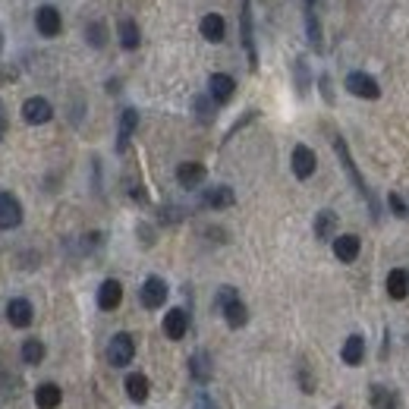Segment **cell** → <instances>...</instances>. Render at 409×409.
<instances>
[{"label": "cell", "mask_w": 409, "mask_h": 409, "mask_svg": "<svg viewBox=\"0 0 409 409\" xmlns=\"http://www.w3.org/2000/svg\"><path fill=\"white\" fill-rule=\"evenodd\" d=\"M331 145H334V151H337V158H340V164H344V170H346V177H350V183L356 186V192L362 196V202H365V205H368V211H372V220H378V218H381L378 199H375V192L368 189V186H365V180H362V173H359L356 161H353V154H350V145H346V139L334 132V136H331Z\"/></svg>", "instance_id": "1"}, {"label": "cell", "mask_w": 409, "mask_h": 409, "mask_svg": "<svg viewBox=\"0 0 409 409\" xmlns=\"http://www.w3.org/2000/svg\"><path fill=\"white\" fill-rule=\"evenodd\" d=\"M214 306L224 312V321L230 327H243L246 321H249V308H246V303L239 299V293L233 290V287H220L218 299H214Z\"/></svg>", "instance_id": "2"}, {"label": "cell", "mask_w": 409, "mask_h": 409, "mask_svg": "<svg viewBox=\"0 0 409 409\" xmlns=\"http://www.w3.org/2000/svg\"><path fill=\"white\" fill-rule=\"evenodd\" d=\"M136 356V340H132V334L120 331L111 337V344H107V362H111L113 368H126Z\"/></svg>", "instance_id": "3"}, {"label": "cell", "mask_w": 409, "mask_h": 409, "mask_svg": "<svg viewBox=\"0 0 409 409\" xmlns=\"http://www.w3.org/2000/svg\"><path fill=\"white\" fill-rule=\"evenodd\" d=\"M239 38H243L246 57H249V70H258V51H256V29H252V0H243L239 10Z\"/></svg>", "instance_id": "4"}, {"label": "cell", "mask_w": 409, "mask_h": 409, "mask_svg": "<svg viewBox=\"0 0 409 409\" xmlns=\"http://www.w3.org/2000/svg\"><path fill=\"white\" fill-rule=\"evenodd\" d=\"M35 29L42 32L44 38H57L60 35V29H63V19H60L57 6H51V4L38 6V10H35Z\"/></svg>", "instance_id": "5"}, {"label": "cell", "mask_w": 409, "mask_h": 409, "mask_svg": "<svg viewBox=\"0 0 409 409\" xmlns=\"http://www.w3.org/2000/svg\"><path fill=\"white\" fill-rule=\"evenodd\" d=\"M23 224V205L13 192H0V230H16Z\"/></svg>", "instance_id": "6"}, {"label": "cell", "mask_w": 409, "mask_h": 409, "mask_svg": "<svg viewBox=\"0 0 409 409\" xmlns=\"http://www.w3.org/2000/svg\"><path fill=\"white\" fill-rule=\"evenodd\" d=\"M346 92L356 98H368V101L381 98V85L375 82L368 73H350V76H346Z\"/></svg>", "instance_id": "7"}, {"label": "cell", "mask_w": 409, "mask_h": 409, "mask_svg": "<svg viewBox=\"0 0 409 409\" xmlns=\"http://www.w3.org/2000/svg\"><path fill=\"white\" fill-rule=\"evenodd\" d=\"M51 117H54V107H51L48 98H42V95L25 98V104H23V120H25V123L42 126V123H48Z\"/></svg>", "instance_id": "8"}, {"label": "cell", "mask_w": 409, "mask_h": 409, "mask_svg": "<svg viewBox=\"0 0 409 409\" xmlns=\"http://www.w3.org/2000/svg\"><path fill=\"white\" fill-rule=\"evenodd\" d=\"M233 92H237V79L227 76V73H211V79H208V95H211L214 104H227L233 98Z\"/></svg>", "instance_id": "9"}, {"label": "cell", "mask_w": 409, "mask_h": 409, "mask_svg": "<svg viewBox=\"0 0 409 409\" xmlns=\"http://www.w3.org/2000/svg\"><path fill=\"white\" fill-rule=\"evenodd\" d=\"M208 177L205 164H199V161H183V164L177 167V183L183 186V189H196V186H202Z\"/></svg>", "instance_id": "10"}, {"label": "cell", "mask_w": 409, "mask_h": 409, "mask_svg": "<svg viewBox=\"0 0 409 409\" xmlns=\"http://www.w3.org/2000/svg\"><path fill=\"white\" fill-rule=\"evenodd\" d=\"M139 299H142L145 308H161L167 303V284L161 277H149L139 290Z\"/></svg>", "instance_id": "11"}, {"label": "cell", "mask_w": 409, "mask_h": 409, "mask_svg": "<svg viewBox=\"0 0 409 409\" xmlns=\"http://www.w3.org/2000/svg\"><path fill=\"white\" fill-rule=\"evenodd\" d=\"M32 318H35V308H32L29 299H10L6 303V321H10L13 327H29Z\"/></svg>", "instance_id": "12"}, {"label": "cell", "mask_w": 409, "mask_h": 409, "mask_svg": "<svg viewBox=\"0 0 409 409\" xmlns=\"http://www.w3.org/2000/svg\"><path fill=\"white\" fill-rule=\"evenodd\" d=\"M186 331H189V312L186 308H170L164 315V334L170 340H183Z\"/></svg>", "instance_id": "13"}, {"label": "cell", "mask_w": 409, "mask_h": 409, "mask_svg": "<svg viewBox=\"0 0 409 409\" xmlns=\"http://www.w3.org/2000/svg\"><path fill=\"white\" fill-rule=\"evenodd\" d=\"M290 164H293V173H296L299 180H308L315 173V164H318V161H315V151L308 149V145H296L290 154Z\"/></svg>", "instance_id": "14"}, {"label": "cell", "mask_w": 409, "mask_h": 409, "mask_svg": "<svg viewBox=\"0 0 409 409\" xmlns=\"http://www.w3.org/2000/svg\"><path fill=\"white\" fill-rule=\"evenodd\" d=\"M237 202V192L230 189V186H211V189L202 192V205L211 208V211H224V208H230Z\"/></svg>", "instance_id": "15"}, {"label": "cell", "mask_w": 409, "mask_h": 409, "mask_svg": "<svg viewBox=\"0 0 409 409\" xmlns=\"http://www.w3.org/2000/svg\"><path fill=\"white\" fill-rule=\"evenodd\" d=\"M120 303H123V284L120 280H104L101 287H98V308H104V312H113Z\"/></svg>", "instance_id": "16"}, {"label": "cell", "mask_w": 409, "mask_h": 409, "mask_svg": "<svg viewBox=\"0 0 409 409\" xmlns=\"http://www.w3.org/2000/svg\"><path fill=\"white\" fill-rule=\"evenodd\" d=\"M136 126H139V111H136V107H126V111L120 113L117 151H126V149H130V139H132V132H136Z\"/></svg>", "instance_id": "17"}, {"label": "cell", "mask_w": 409, "mask_h": 409, "mask_svg": "<svg viewBox=\"0 0 409 409\" xmlns=\"http://www.w3.org/2000/svg\"><path fill=\"white\" fill-rule=\"evenodd\" d=\"M334 256H337V261H344V265H350V261L359 258V237H353V233H344V237H334Z\"/></svg>", "instance_id": "18"}, {"label": "cell", "mask_w": 409, "mask_h": 409, "mask_svg": "<svg viewBox=\"0 0 409 409\" xmlns=\"http://www.w3.org/2000/svg\"><path fill=\"white\" fill-rule=\"evenodd\" d=\"M202 38L205 42H211V44H220L224 42V35H227V23H224V16H218V13H208V16H202Z\"/></svg>", "instance_id": "19"}, {"label": "cell", "mask_w": 409, "mask_h": 409, "mask_svg": "<svg viewBox=\"0 0 409 409\" xmlns=\"http://www.w3.org/2000/svg\"><path fill=\"white\" fill-rule=\"evenodd\" d=\"M368 403H372V409H397L400 397H397V391H391V387L372 384L368 387Z\"/></svg>", "instance_id": "20"}, {"label": "cell", "mask_w": 409, "mask_h": 409, "mask_svg": "<svg viewBox=\"0 0 409 409\" xmlns=\"http://www.w3.org/2000/svg\"><path fill=\"white\" fill-rule=\"evenodd\" d=\"M340 359H344L350 368L362 365V362H365V340H362L359 334L346 337V340H344V350H340Z\"/></svg>", "instance_id": "21"}, {"label": "cell", "mask_w": 409, "mask_h": 409, "mask_svg": "<svg viewBox=\"0 0 409 409\" xmlns=\"http://www.w3.org/2000/svg\"><path fill=\"white\" fill-rule=\"evenodd\" d=\"M149 391H151V384L142 372L126 375V397H130L132 403H145V400H149Z\"/></svg>", "instance_id": "22"}, {"label": "cell", "mask_w": 409, "mask_h": 409, "mask_svg": "<svg viewBox=\"0 0 409 409\" xmlns=\"http://www.w3.org/2000/svg\"><path fill=\"white\" fill-rule=\"evenodd\" d=\"M117 38H120V48H123V51H136L139 44H142V35H139L136 19H120Z\"/></svg>", "instance_id": "23"}, {"label": "cell", "mask_w": 409, "mask_h": 409, "mask_svg": "<svg viewBox=\"0 0 409 409\" xmlns=\"http://www.w3.org/2000/svg\"><path fill=\"white\" fill-rule=\"evenodd\" d=\"M387 296L391 299H406L409 296V274L403 268H394L387 274Z\"/></svg>", "instance_id": "24"}, {"label": "cell", "mask_w": 409, "mask_h": 409, "mask_svg": "<svg viewBox=\"0 0 409 409\" xmlns=\"http://www.w3.org/2000/svg\"><path fill=\"white\" fill-rule=\"evenodd\" d=\"M334 230H337V214L331 208L315 214V237L318 239H334Z\"/></svg>", "instance_id": "25"}, {"label": "cell", "mask_w": 409, "mask_h": 409, "mask_svg": "<svg viewBox=\"0 0 409 409\" xmlns=\"http://www.w3.org/2000/svg\"><path fill=\"white\" fill-rule=\"evenodd\" d=\"M189 375L199 381V384H205V381H211V356L208 353H192V359H189Z\"/></svg>", "instance_id": "26"}, {"label": "cell", "mask_w": 409, "mask_h": 409, "mask_svg": "<svg viewBox=\"0 0 409 409\" xmlns=\"http://www.w3.org/2000/svg\"><path fill=\"white\" fill-rule=\"evenodd\" d=\"M60 400H63V394H60L57 384H42V387L35 391V403H38V409H57Z\"/></svg>", "instance_id": "27"}, {"label": "cell", "mask_w": 409, "mask_h": 409, "mask_svg": "<svg viewBox=\"0 0 409 409\" xmlns=\"http://www.w3.org/2000/svg\"><path fill=\"white\" fill-rule=\"evenodd\" d=\"M42 359H44V344H42V340H35V337L25 340V344H23V362H25V365H38Z\"/></svg>", "instance_id": "28"}, {"label": "cell", "mask_w": 409, "mask_h": 409, "mask_svg": "<svg viewBox=\"0 0 409 409\" xmlns=\"http://www.w3.org/2000/svg\"><path fill=\"white\" fill-rule=\"evenodd\" d=\"M192 107H196V117H199V123H214V101H211V95H199L196 101H192Z\"/></svg>", "instance_id": "29"}, {"label": "cell", "mask_w": 409, "mask_h": 409, "mask_svg": "<svg viewBox=\"0 0 409 409\" xmlns=\"http://www.w3.org/2000/svg\"><path fill=\"white\" fill-rule=\"evenodd\" d=\"M85 42H89L92 48H104L107 44V25L104 23H89L85 25Z\"/></svg>", "instance_id": "30"}, {"label": "cell", "mask_w": 409, "mask_h": 409, "mask_svg": "<svg viewBox=\"0 0 409 409\" xmlns=\"http://www.w3.org/2000/svg\"><path fill=\"white\" fill-rule=\"evenodd\" d=\"M306 32H308V44H312V51H321V23L312 10H306Z\"/></svg>", "instance_id": "31"}, {"label": "cell", "mask_w": 409, "mask_h": 409, "mask_svg": "<svg viewBox=\"0 0 409 409\" xmlns=\"http://www.w3.org/2000/svg\"><path fill=\"white\" fill-rule=\"evenodd\" d=\"M293 70H296V92H299V95H308V85H312V79H308V66H306V57H296V63H293Z\"/></svg>", "instance_id": "32"}, {"label": "cell", "mask_w": 409, "mask_h": 409, "mask_svg": "<svg viewBox=\"0 0 409 409\" xmlns=\"http://www.w3.org/2000/svg\"><path fill=\"white\" fill-rule=\"evenodd\" d=\"M387 205H391V211L397 214V218H409V208H406V202H403V196H400V192H391V196H387Z\"/></svg>", "instance_id": "33"}, {"label": "cell", "mask_w": 409, "mask_h": 409, "mask_svg": "<svg viewBox=\"0 0 409 409\" xmlns=\"http://www.w3.org/2000/svg\"><path fill=\"white\" fill-rule=\"evenodd\" d=\"M183 218H186L183 208H164V211H161V220H164V224H177V220H183Z\"/></svg>", "instance_id": "34"}, {"label": "cell", "mask_w": 409, "mask_h": 409, "mask_svg": "<svg viewBox=\"0 0 409 409\" xmlns=\"http://www.w3.org/2000/svg\"><path fill=\"white\" fill-rule=\"evenodd\" d=\"M299 387H303L306 394H312V391H315V381H312V375H308V368H306V365H299Z\"/></svg>", "instance_id": "35"}, {"label": "cell", "mask_w": 409, "mask_h": 409, "mask_svg": "<svg viewBox=\"0 0 409 409\" xmlns=\"http://www.w3.org/2000/svg\"><path fill=\"white\" fill-rule=\"evenodd\" d=\"M192 409H218V403H214L208 394H196V400H192Z\"/></svg>", "instance_id": "36"}, {"label": "cell", "mask_w": 409, "mask_h": 409, "mask_svg": "<svg viewBox=\"0 0 409 409\" xmlns=\"http://www.w3.org/2000/svg\"><path fill=\"white\" fill-rule=\"evenodd\" d=\"M318 82H321V95H325V101H327V104H334V92H331V79H327V76H321V79H318Z\"/></svg>", "instance_id": "37"}, {"label": "cell", "mask_w": 409, "mask_h": 409, "mask_svg": "<svg viewBox=\"0 0 409 409\" xmlns=\"http://www.w3.org/2000/svg\"><path fill=\"white\" fill-rule=\"evenodd\" d=\"M6 130H10V120H6V107L0 101V142L6 139Z\"/></svg>", "instance_id": "38"}, {"label": "cell", "mask_w": 409, "mask_h": 409, "mask_svg": "<svg viewBox=\"0 0 409 409\" xmlns=\"http://www.w3.org/2000/svg\"><path fill=\"white\" fill-rule=\"evenodd\" d=\"M16 79V70H10V66H0V82H13Z\"/></svg>", "instance_id": "39"}, {"label": "cell", "mask_w": 409, "mask_h": 409, "mask_svg": "<svg viewBox=\"0 0 409 409\" xmlns=\"http://www.w3.org/2000/svg\"><path fill=\"white\" fill-rule=\"evenodd\" d=\"M303 4L308 6V10H312V6H315V4H318V0H303Z\"/></svg>", "instance_id": "40"}, {"label": "cell", "mask_w": 409, "mask_h": 409, "mask_svg": "<svg viewBox=\"0 0 409 409\" xmlns=\"http://www.w3.org/2000/svg\"><path fill=\"white\" fill-rule=\"evenodd\" d=\"M334 409H344V406H334Z\"/></svg>", "instance_id": "41"}]
</instances>
